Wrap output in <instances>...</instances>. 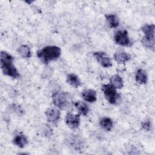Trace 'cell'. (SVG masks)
I'll return each instance as SVG.
<instances>
[{
	"instance_id": "6",
	"label": "cell",
	"mask_w": 155,
	"mask_h": 155,
	"mask_svg": "<svg viewBox=\"0 0 155 155\" xmlns=\"http://www.w3.org/2000/svg\"><path fill=\"white\" fill-rule=\"evenodd\" d=\"M45 116L48 122L53 125H57L61 117V112L56 108L50 107L45 111Z\"/></svg>"
},
{
	"instance_id": "8",
	"label": "cell",
	"mask_w": 155,
	"mask_h": 155,
	"mask_svg": "<svg viewBox=\"0 0 155 155\" xmlns=\"http://www.w3.org/2000/svg\"><path fill=\"white\" fill-rule=\"evenodd\" d=\"M65 123L71 129H76L79 127L80 124V116L79 114H73L72 113H68L65 116Z\"/></svg>"
},
{
	"instance_id": "15",
	"label": "cell",
	"mask_w": 155,
	"mask_h": 155,
	"mask_svg": "<svg viewBox=\"0 0 155 155\" xmlns=\"http://www.w3.org/2000/svg\"><path fill=\"white\" fill-rule=\"evenodd\" d=\"M105 19L108 25L110 28H116L119 25V21L117 16L114 14H107L105 15Z\"/></svg>"
},
{
	"instance_id": "21",
	"label": "cell",
	"mask_w": 155,
	"mask_h": 155,
	"mask_svg": "<svg viewBox=\"0 0 155 155\" xmlns=\"http://www.w3.org/2000/svg\"><path fill=\"white\" fill-rule=\"evenodd\" d=\"M11 108L13 111H14L16 114H17L19 116L22 115L24 113V111L19 105H16L15 104H13L11 106Z\"/></svg>"
},
{
	"instance_id": "5",
	"label": "cell",
	"mask_w": 155,
	"mask_h": 155,
	"mask_svg": "<svg viewBox=\"0 0 155 155\" xmlns=\"http://www.w3.org/2000/svg\"><path fill=\"white\" fill-rule=\"evenodd\" d=\"M114 40L116 44L121 46L130 47L132 45L128 31L126 30H117L114 35Z\"/></svg>"
},
{
	"instance_id": "12",
	"label": "cell",
	"mask_w": 155,
	"mask_h": 155,
	"mask_svg": "<svg viewBox=\"0 0 155 155\" xmlns=\"http://www.w3.org/2000/svg\"><path fill=\"white\" fill-rule=\"evenodd\" d=\"M28 142L27 136L22 133H19L15 136L13 139L14 145L19 148H24Z\"/></svg>"
},
{
	"instance_id": "2",
	"label": "cell",
	"mask_w": 155,
	"mask_h": 155,
	"mask_svg": "<svg viewBox=\"0 0 155 155\" xmlns=\"http://www.w3.org/2000/svg\"><path fill=\"white\" fill-rule=\"evenodd\" d=\"M61 54V50L55 45L46 46L37 51V56L44 64L57 59Z\"/></svg>"
},
{
	"instance_id": "10",
	"label": "cell",
	"mask_w": 155,
	"mask_h": 155,
	"mask_svg": "<svg viewBox=\"0 0 155 155\" xmlns=\"http://www.w3.org/2000/svg\"><path fill=\"white\" fill-rule=\"evenodd\" d=\"M82 96L84 100L89 103L94 102L97 99L96 92L92 89H86L82 92Z\"/></svg>"
},
{
	"instance_id": "18",
	"label": "cell",
	"mask_w": 155,
	"mask_h": 155,
	"mask_svg": "<svg viewBox=\"0 0 155 155\" xmlns=\"http://www.w3.org/2000/svg\"><path fill=\"white\" fill-rule=\"evenodd\" d=\"M110 84L116 89L122 88L124 86V82L122 78L118 74L112 76L110 79Z\"/></svg>"
},
{
	"instance_id": "7",
	"label": "cell",
	"mask_w": 155,
	"mask_h": 155,
	"mask_svg": "<svg viewBox=\"0 0 155 155\" xmlns=\"http://www.w3.org/2000/svg\"><path fill=\"white\" fill-rule=\"evenodd\" d=\"M99 64L104 68H108L112 66V62L110 58L104 51H96L93 53Z\"/></svg>"
},
{
	"instance_id": "22",
	"label": "cell",
	"mask_w": 155,
	"mask_h": 155,
	"mask_svg": "<svg viewBox=\"0 0 155 155\" xmlns=\"http://www.w3.org/2000/svg\"><path fill=\"white\" fill-rule=\"evenodd\" d=\"M142 128L147 131H150L152 128V124L150 120H146L142 123Z\"/></svg>"
},
{
	"instance_id": "3",
	"label": "cell",
	"mask_w": 155,
	"mask_h": 155,
	"mask_svg": "<svg viewBox=\"0 0 155 155\" xmlns=\"http://www.w3.org/2000/svg\"><path fill=\"white\" fill-rule=\"evenodd\" d=\"M53 104L61 110L67 108L71 102V97L70 94L63 91H57L52 94Z\"/></svg>"
},
{
	"instance_id": "9",
	"label": "cell",
	"mask_w": 155,
	"mask_h": 155,
	"mask_svg": "<svg viewBox=\"0 0 155 155\" xmlns=\"http://www.w3.org/2000/svg\"><path fill=\"white\" fill-rule=\"evenodd\" d=\"M154 28L155 27L153 24L143 25L141 28V30L144 34L142 38L148 40H154Z\"/></svg>"
},
{
	"instance_id": "11",
	"label": "cell",
	"mask_w": 155,
	"mask_h": 155,
	"mask_svg": "<svg viewBox=\"0 0 155 155\" xmlns=\"http://www.w3.org/2000/svg\"><path fill=\"white\" fill-rule=\"evenodd\" d=\"M131 55L123 51H116L114 54V60L119 64H124L131 59Z\"/></svg>"
},
{
	"instance_id": "16",
	"label": "cell",
	"mask_w": 155,
	"mask_h": 155,
	"mask_svg": "<svg viewBox=\"0 0 155 155\" xmlns=\"http://www.w3.org/2000/svg\"><path fill=\"white\" fill-rule=\"evenodd\" d=\"M75 107L78 110L79 114L83 116H87L89 112V107L87 104L82 101H76L74 104Z\"/></svg>"
},
{
	"instance_id": "17",
	"label": "cell",
	"mask_w": 155,
	"mask_h": 155,
	"mask_svg": "<svg viewBox=\"0 0 155 155\" xmlns=\"http://www.w3.org/2000/svg\"><path fill=\"white\" fill-rule=\"evenodd\" d=\"M100 126L105 131H110L112 130L113 126V120L108 117H102L99 121Z\"/></svg>"
},
{
	"instance_id": "4",
	"label": "cell",
	"mask_w": 155,
	"mask_h": 155,
	"mask_svg": "<svg viewBox=\"0 0 155 155\" xmlns=\"http://www.w3.org/2000/svg\"><path fill=\"white\" fill-rule=\"evenodd\" d=\"M102 90L106 99L109 103L113 105L116 104L120 96L114 87L111 84H104L102 87Z\"/></svg>"
},
{
	"instance_id": "20",
	"label": "cell",
	"mask_w": 155,
	"mask_h": 155,
	"mask_svg": "<svg viewBox=\"0 0 155 155\" xmlns=\"http://www.w3.org/2000/svg\"><path fill=\"white\" fill-rule=\"evenodd\" d=\"M68 140L70 142V145L74 148L79 149V147L82 145L81 143V140H80L76 135H73V136H71Z\"/></svg>"
},
{
	"instance_id": "19",
	"label": "cell",
	"mask_w": 155,
	"mask_h": 155,
	"mask_svg": "<svg viewBox=\"0 0 155 155\" xmlns=\"http://www.w3.org/2000/svg\"><path fill=\"white\" fill-rule=\"evenodd\" d=\"M18 54L23 58H30L31 56L30 47L27 45L22 44L18 48Z\"/></svg>"
},
{
	"instance_id": "13",
	"label": "cell",
	"mask_w": 155,
	"mask_h": 155,
	"mask_svg": "<svg viewBox=\"0 0 155 155\" xmlns=\"http://www.w3.org/2000/svg\"><path fill=\"white\" fill-rule=\"evenodd\" d=\"M66 80L68 84H70L71 86L74 88H78L82 84L81 81L79 77L74 73H70L67 74Z\"/></svg>"
},
{
	"instance_id": "14",
	"label": "cell",
	"mask_w": 155,
	"mask_h": 155,
	"mask_svg": "<svg viewBox=\"0 0 155 155\" xmlns=\"http://www.w3.org/2000/svg\"><path fill=\"white\" fill-rule=\"evenodd\" d=\"M136 81L139 84H145L147 82L148 76L147 72L143 69L139 68L137 70L135 74Z\"/></svg>"
},
{
	"instance_id": "1",
	"label": "cell",
	"mask_w": 155,
	"mask_h": 155,
	"mask_svg": "<svg viewBox=\"0 0 155 155\" xmlns=\"http://www.w3.org/2000/svg\"><path fill=\"white\" fill-rule=\"evenodd\" d=\"M13 57L5 51H1L0 55L1 67L3 73L14 79L20 77V74L13 64Z\"/></svg>"
}]
</instances>
